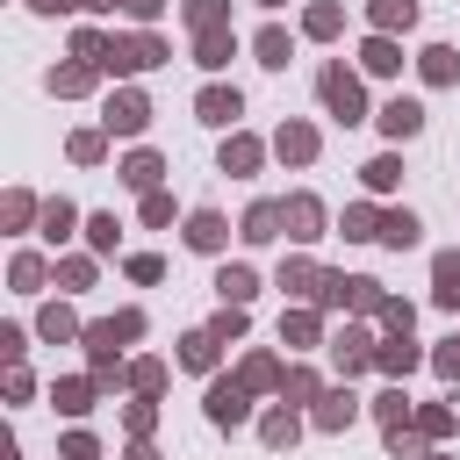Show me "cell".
<instances>
[{
  "mask_svg": "<svg viewBox=\"0 0 460 460\" xmlns=\"http://www.w3.org/2000/svg\"><path fill=\"white\" fill-rule=\"evenodd\" d=\"M165 65H172V36L165 29H115L108 22V58H101L108 79H151Z\"/></svg>",
  "mask_w": 460,
  "mask_h": 460,
  "instance_id": "obj_1",
  "label": "cell"
},
{
  "mask_svg": "<svg viewBox=\"0 0 460 460\" xmlns=\"http://www.w3.org/2000/svg\"><path fill=\"white\" fill-rule=\"evenodd\" d=\"M316 108H323L338 129H359V122H374L367 72H359V65H345V58H323V65H316Z\"/></svg>",
  "mask_w": 460,
  "mask_h": 460,
  "instance_id": "obj_2",
  "label": "cell"
},
{
  "mask_svg": "<svg viewBox=\"0 0 460 460\" xmlns=\"http://www.w3.org/2000/svg\"><path fill=\"white\" fill-rule=\"evenodd\" d=\"M201 424H208V431H244V424H259V395L237 381V367H223V374L201 381Z\"/></svg>",
  "mask_w": 460,
  "mask_h": 460,
  "instance_id": "obj_3",
  "label": "cell"
},
{
  "mask_svg": "<svg viewBox=\"0 0 460 460\" xmlns=\"http://www.w3.org/2000/svg\"><path fill=\"white\" fill-rule=\"evenodd\" d=\"M374 345H381V323L374 316H338L331 323V381H359V374H374Z\"/></svg>",
  "mask_w": 460,
  "mask_h": 460,
  "instance_id": "obj_4",
  "label": "cell"
},
{
  "mask_svg": "<svg viewBox=\"0 0 460 460\" xmlns=\"http://www.w3.org/2000/svg\"><path fill=\"white\" fill-rule=\"evenodd\" d=\"M151 115H158V108H151V93H144L137 79H115V86L101 93V129H108L115 144H144V137H151Z\"/></svg>",
  "mask_w": 460,
  "mask_h": 460,
  "instance_id": "obj_5",
  "label": "cell"
},
{
  "mask_svg": "<svg viewBox=\"0 0 460 460\" xmlns=\"http://www.w3.org/2000/svg\"><path fill=\"white\" fill-rule=\"evenodd\" d=\"M280 223H288V244H323V237H338V216H331V201L316 194V187H288L280 194Z\"/></svg>",
  "mask_w": 460,
  "mask_h": 460,
  "instance_id": "obj_6",
  "label": "cell"
},
{
  "mask_svg": "<svg viewBox=\"0 0 460 460\" xmlns=\"http://www.w3.org/2000/svg\"><path fill=\"white\" fill-rule=\"evenodd\" d=\"M266 158H273V137H259V129H223V144H216V172L223 180H259L266 172Z\"/></svg>",
  "mask_w": 460,
  "mask_h": 460,
  "instance_id": "obj_7",
  "label": "cell"
},
{
  "mask_svg": "<svg viewBox=\"0 0 460 460\" xmlns=\"http://www.w3.org/2000/svg\"><path fill=\"white\" fill-rule=\"evenodd\" d=\"M230 237H237V223H230L223 208H208V201H194V208L180 216V244H187L194 259H230Z\"/></svg>",
  "mask_w": 460,
  "mask_h": 460,
  "instance_id": "obj_8",
  "label": "cell"
},
{
  "mask_svg": "<svg viewBox=\"0 0 460 460\" xmlns=\"http://www.w3.org/2000/svg\"><path fill=\"white\" fill-rule=\"evenodd\" d=\"M273 338H280L295 359H309V352H323V345H331V316H323L316 302H280V323H273Z\"/></svg>",
  "mask_w": 460,
  "mask_h": 460,
  "instance_id": "obj_9",
  "label": "cell"
},
{
  "mask_svg": "<svg viewBox=\"0 0 460 460\" xmlns=\"http://www.w3.org/2000/svg\"><path fill=\"white\" fill-rule=\"evenodd\" d=\"M359 417H367V395H359L352 381H331V388L309 402V431H316V438H345Z\"/></svg>",
  "mask_w": 460,
  "mask_h": 460,
  "instance_id": "obj_10",
  "label": "cell"
},
{
  "mask_svg": "<svg viewBox=\"0 0 460 460\" xmlns=\"http://www.w3.org/2000/svg\"><path fill=\"white\" fill-rule=\"evenodd\" d=\"M273 158H280L288 172H309V165L323 158V129H316L309 115H280V122H273Z\"/></svg>",
  "mask_w": 460,
  "mask_h": 460,
  "instance_id": "obj_11",
  "label": "cell"
},
{
  "mask_svg": "<svg viewBox=\"0 0 460 460\" xmlns=\"http://www.w3.org/2000/svg\"><path fill=\"white\" fill-rule=\"evenodd\" d=\"M58 288V252L50 244H14L7 252V295H50Z\"/></svg>",
  "mask_w": 460,
  "mask_h": 460,
  "instance_id": "obj_12",
  "label": "cell"
},
{
  "mask_svg": "<svg viewBox=\"0 0 460 460\" xmlns=\"http://www.w3.org/2000/svg\"><path fill=\"white\" fill-rule=\"evenodd\" d=\"M273 288H280V302H316V288H323V259H316L309 244H288L280 266H273Z\"/></svg>",
  "mask_w": 460,
  "mask_h": 460,
  "instance_id": "obj_13",
  "label": "cell"
},
{
  "mask_svg": "<svg viewBox=\"0 0 460 460\" xmlns=\"http://www.w3.org/2000/svg\"><path fill=\"white\" fill-rule=\"evenodd\" d=\"M43 395H50V410H58L65 424H86V417L108 402V388H101L93 374H50V388H43Z\"/></svg>",
  "mask_w": 460,
  "mask_h": 460,
  "instance_id": "obj_14",
  "label": "cell"
},
{
  "mask_svg": "<svg viewBox=\"0 0 460 460\" xmlns=\"http://www.w3.org/2000/svg\"><path fill=\"white\" fill-rule=\"evenodd\" d=\"M194 122L216 129V137L237 129V122H244V93H237L230 79H201V86H194Z\"/></svg>",
  "mask_w": 460,
  "mask_h": 460,
  "instance_id": "obj_15",
  "label": "cell"
},
{
  "mask_svg": "<svg viewBox=\"0 0 460 460\" xmlns=\"http://www.w3.org/2000/svg\"><path fill=\"white\" fill-rule=\"evenodd\" d=\"M237 381H244L259 402H273L280 381H288V352H280V345H244V352H237Z\"/></svg>",
  "mask_w": 460,
  "mask_h": 460,
  "instance_id": "obj_16",
  "label": "cell"
},
{
  "mask_svg": "<svg viewBox=\"0 0 460 460\" xmlns=\"http://www.w3.org/2000/svg\"><path fill=\"white\" fill-rule=\"evenodd\" d=\"M244 43H252V65H259V72H288V65H295V43H302V29H288L280 14H266V22H259Z\"/></svg>",
  "mask_w": 460,
  "mask_h": 460,
  "instance_id": "obj_17",
  "label": "cell"
},
{
  "mask_svg": "<svg viewBox=\"0 0 460 460\" xmlns=\"http://www.w3.org/2000/svg\"><path fill=\"white\" fill-rule=\"evenodd\" d=\"M237 50H252V43L237 36V22H230V29H201V36H187V65H194V72H208V79H223Z\"/></svg>",
  "mask_w": 460,
  "mask_h": 460,
  "instance_id": "obj_18",
  "label": "cell"
},
{
  "mask_svg": "<svg viewBox=\"0 0 460 460\" xmlns=\"http://www.w3.org/2000/svg\"><path fill=\"white\" fill-rule=\"evenodd\" d=\"M101 86H108V72L86 65V58H58V65L43 72V93H50V101H93Z\"/></svg>",
  "mask_w": 460,
  "mask_h": 460,
  "instance_id": "obj_19",
  "label": "cell"
},
{
  "mask_svg": "<svg viewBox=\"0 0 460 460\" xmlns=\"http://www.w3.org/2000/svg\"><path fill=\"white\" fill-rule=\"evenodd\" d=\"M424 122H431V108H424L417 93H388V101L374 108V129H381L388 144H417V137H424Z\"/></svg>",
  "mask_w": 460,
  "mask_h": 460,
  "instance_id": "obj_20",
  "label": "cell"
},
{
  "mask_svg": "<svg viewBox=\"0 0 460 460\" xmlns=\"http://www.w3.org/2000/svg\"><path fill=\"white\" fill-rule=\"evenodd\" d=\"M165 151L158 144H129L122 158H115V187H129V194H151V187H165Z\"/></svg>",
  "mask_w": 460,
  "mask_h": 460,
  "instance_id": "obj_21",
  "label": "cell"
},
{
  "mask_svg": "<svg viewBox=\"0 0 460 460\" xmlns=\"http://www.w3.org/2000/svg\"><path fill=\"white\" fill-rule=\"evenodd\" d=\"M79 230H86V208H79L72 194H43V223H36V237H43L50 252H72Z\"/></svg>",
  "mask_w": 460,
  "mask_h": 460,
  "instance_id": "obj_22",
  "label": "cell"
},
{
  "mask_svg": "<svg viewBox=\"0 0 460 460\" xmlns=\"http://www.w3.org/2000/svg\"><path fill=\"white\" fill-rule=\"evenodd\" d=\"M280 237H288V223H280V194L244 201V216H237V244H244V252H266V244H280Z\"/></svg>",
  "mask_w": 460,
  "mask_h": 460,
  "instance_id": "obj_23",
  "label": "cell"
},
{
  "mask_svg": "<svg viewBox=\"0 0 460 460\" xmlns=\"http://www.w3.org/2000/svg\"><path fill=\"white\" fill-rule=\"evenodd\" d=\"M86 316H79V295H43L36 302V338L43 345H79Z\"/></svg>",
  "mask_w": 460,
  "mask_h": 460,
  "instance_id": "obj_24",
  "label": "cell"
},
{
  "mask_svg": "<svg viewBox=\"0 0 460 460\" xmlns=\"http://www.w3.org/2000/svg\"><path fill=\"white\" fill-rule=\"evenodd\" d=\"M223 352H230V345H216V331H208V323H194V331H180L172 367H180V374H194V381H208V374H223Z\"/></svg>",
  "mask_w": 460,
  "mask_h": 460,
  "instance_id": "obj_25",
  "label": "cell"
},
{
  "mask_svg": "<svg viewBox=\"0 0 460 460\" xmlns=\"http://www.w3.org/2000/svg\"><path fill=\"white\" fill-rule=\"evenodd\" d=\"M252 431H259V446H266V453H295V446H302V431H309V410H295V402H266Z\"/></svg>",
  "mask_w": 460,
  "mask_h": 460,
  "instance_id": "obj_26",
  "label": "cell"
},
{
  "mask_svg": "<svg viewBox=\"0 0 460 460\" xmlns=\"http://www.w3.org/2000/svg\"><path fill=\"white\" fill-rule=\"evenodd\" d=\"M352 65H359L367 79H402V65H410V58H402V36L367 29V36H359V50H352Z\"/></svg>",
  "mask_w": 460,
  "mask_h": 460,
  "instance_id": "obj_27",
  "label": "cell"
},
{
  "mask_svg": "<svg viewBox=\"0 0 460 460\" xmlns=\"http://www.w3.org/2000/svg\"><path fill=\"white\" fill-rule=\"evenodd\" d=\"M36 223H43V194L14 180V187L0 194V237H14V244H22V237H36Z\"/></svg>",
  "mask_w": 460,
  "mask_h": 460,
  "instance_id": "obj_28",
  "label": "cell"
},
{
  "mask_svg": "<svg viewBox=\"0 0 460 460\" xmlns=\"http://www.w3.org/2000/svg\"><path fill=\"white\" fill-rule=\"evenodd\" d=\"M417 367H431V345H417V331H410V338H381V345H374V374H381V381H410Z\"/></svg>",
  "mask_w": 460,
  "mask_h": 460,
  "instance_id": "obj_29",
  "label": "cell"
},
{
  "mask_svg": "<svg viewBox=\"0 0 460 460\" xmlns=\"http://www.w3.org/2000/svg\"><path fill=\"white\" fill-rule=\"evenodd\" d=\"M410 72H417V86L446 93V86H460V50L453 43H417L410 50Z\"/></svg>",
  "mask_w": 460,
  "mask_h": 460,
  "instance_id": "obj_30",
  "label": "cell"
},
{
  "mask_svg": "<svg viewBox=\"0 0 460 460\" xmlns=\"http://www.w3.org/2000/svg\"><path fill=\"white\" fill-rule=\"evenodd\" d=\"M208 288H216V302H244V309H252L266 280H259V266H252V259H216Z\"/></svg>",
  "mask_w": 460,
  "mask_h": 460,
  "instance_id": "obj_31",
  "label": "cell"
},
{
  "mask_svg": "<svg viewBox=\"0 0 460 460\" xmlns=\"http://www.w3.org/2000/svg\"><path fill=\"white\" fill-rule=\"evenodd\" d=\"M367 417H374L381 431H402V424H417V395H410V381H381V388L367 395Z\"/></svg>",
  "mask_w": 460,
  "mask_h": 460,
  "instance_id": "obj_32",
  "label": "cell"
},
{
  "mask_svg": "<svg viewBox=\"0 0 460 460\" xmlns=\"http://www.w3.org/2000/svg\"><path fill=\"white\" fill-rule=\"evenodd\" d=\"M359 194H374V201H395L402 194V144H388V151H374L359 165Z\"/></svg>",
  "mask_w": 460,
  "mask_h": 460,
  "instance_id": "obj_33",
  "label": "cell"
},
{
  "mask_svg": "<svg viewBox=\"0 0 460 460\" xmlns=\"http://www.w3.org/2000/svg\"><path fill=\"white\" fill-rule=\"evenodd\" d=\"M101 252H86V244H72V252H58V295H93L101 288Z\"/></svg>",
  "mask_w": 460,
  "mask_h": 460,
  "instance_id": "obj_34",
  "label": "cell"
},
{
  "mask_svg": "<svg viewBox=\"0 0 460 460\" xmlns=\"http://www.w3.org/2000/svg\"><path fill=\"white\" fill-rule=\"evenodd\" d=\"M295 29H302V43H338L345 36V0H302Z\"/></svg>",
  "mask_w": 460,
  "mask_h": 460,
  "instance_id": "obj_35",
  "label": "cell"
},
{
  "mask_svg": "<svg viewBox=\"0 0 460 460\" xmlns=\"http://www.w3.org/2000/svg\"><path fill=\"white\" fill-rule=\"evenodd\" d=\"M381 208H388V201H374V194L345 201V208H338V237H345V244H381Z\"/></svg>",
  "mask_w": 460,
  "mask_h": 460,
  "instance_id": "obj_36",
  "label": "cell"
},
{
  "mask_svg": "<svg viewBox=\"0 0 460 460\" xmlns=\"http://www.w3.org/2000/svg\"><path fill=\"white\" fill-rule=\"evenodd\" d=\"M424 244V216L410 201H388L381 208V252H417Z\"/></svg>",
  "mask_w": 460,
  "mask_h": 460,
  "instance_id": "obj_37",
  "label": "cell"
},
{
  "mask_svg": "<svg viewBox=\"0 0 460 460\" xmlns=\"http://www.w3.org/2000/svg\"><path fill=\"white\" fill-rule=\"evenodd\" d=\"M359 22L381 29V36H410V29L424 22V7H417V0H359Z\"/></svg>",
  "mask_w": 460,
  "mask_h": 460,
  "instance_id": "obj_38",
  "label": "cell"
},
{
  "mask_svg": "<svg viewBox=\"0 0 460 460\" xmlns=\"http://www.w3.org/2000/svg\"><path fill=\"white\" fill-rule=\"evenodd\" d=\"M65 158H72L79 172H93V165H108V158H115V137H108L101 122H79V129L65 137Z\"/></svg>",
  "mask_w": 460,
  "mask_h": 460,
  "instance_id": "obj_39",
  "label": "cell"
},
{
  "mask_svg": "<svg viewBox=\"0 0 460 460\" xmlns=\"http://www.w3.org/2000/svg\"><path fill=\"white\" fill-rule=\"evenodd\" d=\"M323 388H331V381H323V367H316V359H295V352H288V381H280V395H273V402H295V410H309V402H316Z\"/></svg>",
  "mask_w": 460,
  "mask_h": 460,
  "instance_id": "obj_40",
  "label": "cell"
},
{
  "mask_svg": "<svg viewBox=\"0 0 460 460\" xmlns=\"http://www.w3.org/2000/svg\"><path fill=\"white\" fill-rule=\"evenodd\" d=\"M417 431H424L431 446H453V431H460V388H453V395L417 402Z\"/></svg>",
  "mask_w": 460,
  "mask_h": 460,
  "instance_id": "obj_41",
  "label": "cell"
},
{
  "mask_svg": "<svg viewBox=\"0 0 460 460\" xmlns=\"http://www.w3.org/2000/svg\"><path fill=\"white\" fill-rule=\"evenodd\" d=\"M431 309H446V316H460V244H446V252H431Z\"/></svg>",
  "mask_w": 460,
  "mask_h": 460,
  "instance_id": "obj_42",
  "label": "cell"
},
{
  "mask_svg": "<svg viewBox=\"0 0 460 460\" xmlns=\"http://www.w3.org/2000/svg\"><path fill=\"white\" fill-rule=\"evenodd\" d=\"M79 244H86V252H101V259H122V216H115V208H86Z\"/></svg>",
  "mask_w": 460,
  "mask_h": 460,
  "instance_id": "obj_43",
  "label": "cell"
},
{
  "mask_svg": "<svg viewBox=\"0 0 460 460\" xmlns=\"http://www.w3.org/2000/svg\"><path fill=\"white\" fill-rule=\"evenodd\" d=\"M122 438H158V417H165V395H129L122 410Z\"/></svg>",
  "mask_w": 460,
  "mask_h": 460,
  "instance_id": "obj_44",
  "label": "cell"
},
{
  "mask_svg": "<svg viewBox=\"0 0 460 460\" xmlns=\"http://www.w3.org/2000/svg\"><path fill=\"white\" fill-rule=\"evenodd\" d=\"M165 388H172V359L137 352V359H129V395H165Z\"/></svg>",
  "mask_w": 460,
  "mask_h": 460,
  "instance_id": "obj_45",
  "label": "cell"
},
{
  "mask_svg": "<svg viewBox=\"0 0 460 460\" xmlns=\"http://www.w3.org/2000/svg\"><path fill=\"white\" fill-rule=\"evenodd\" d=\"M180 216H187V208L172 201V187H151V194H137V223H144V230H172Z\"/></svg>",
  "mask_w": 460,
  "mask_h": 460,
  "instance_id": "obj_46",
  "label": "cell"
},
{
  "mask_svg": "<svg viewBox=\"0 0 460 460\" xmlns=\"http://www.w3.org/2000/svg\"><path fill=\"white\" fill-rule=\"evenodd\" d=\"M208 331H216V345H244L252 338V309L244 302H216L208 309Z\"/></svg>",
  "mask_w": 460,
  "mask_h": 460,
  "instance_id": "obj_47",
  "label": "cell"
},
{
  "mask_svg": "<svg viewBox=\"0 0 460 460\" xmlns=\"http://www.w3.org/2000/svg\"><path fill=\"white\" fill-rule=\"evenodd\" d=\"M58 460H108V438L93 424H65L58 431Z\"/></svg>",
  "mask_w": 460,
  "mask_h": 460,
  "instance_id": "obj_48",
  "label": "cell"
},
{
  "mask_svg": "<svg viewBox=\"0 0 460 460\" xmlns=\"http://www.w3.org/2000/svg\"><path fill=\"white\" fill-rule=\"evenodd\" d=\"M180 29L201 36V29H230V0H180Z\"/></svg>",
  "mask_w": 460,
  "mask_h": 460,
  "instance_id": "obj_49",
  "label": "cell"
},
{
  "mask_svg": "<svg viewBox=\"0 0 460 460\" xmlns=\"http://www.w3.org/2000/svg\"><path fill=\"white\" fill-rule=\"evenodd\" d=\"M65 58H86V65H101V58H108V22H72V43H65Z\"/></svg>",
  "mask_w": 460,
  "mask_h": 460,
  "instance_id": "obj_50",
  "label": "cell"
},
{
  "mask_svg": "<svg viewBox=\"0 0 460 460\" xmlns=\"http://www.w3.org/2000/svg\"><path fill=\"white\" fill-rule=\"evenodd\" d=\"M374 323H381V338H410V331H417V302H410V295H388V302L374 309Z\"/></svg>",
  "mask_w": 460,
  "mask_h": 460,
  "instance_id": "obj_51",
  "label": "cell"
},
{
  "mask_svg": "<svg viewBox=\"0 0 460 460\" xmlns=\"http://www.w3.org/2000/svg\"><path fill=\"white\" fill-rule=\"evenodd\" d=\"M115 266H122V280H137V288H158V280H165V252H122Z\"/></svg>",
  "mask_w": 460,
  "mask_h": 460,
  "instance_id": "obj_52",
  "label": "cell"
},
{
  "mask_svg": "<svg viewBox=\"0 0 460 460\" xmlns=\"http://www.w3.org/2000/svg\"><path fill=\"white\" fill-rule=\"evenodd\" d=\"M0 395H7V402H14V410H29V402H36V395H43V381H36V374H29V359H14V367H7V374H0Z\"/></svg>",
  "mask_w": 460,
  "mask_h": 460,
  "instance_id": "obj_53",
  "label": "cell"
},
{
  "mask_svg": "<svg viewBox=\"0 0 460 460\" xmlns=\"http://www.w3.org/2000/svg\"><path fill=\"white\" fill-rule=\"evenodd\" d=\"M431 374H438L446 388H460V331H446V338L431 345Z\"/></svg>",
  "mask_w": 460,
  "mask_h": 460,
  "instance_id": "obj_54",
  "label": "cell"
},
{
  "mask_svg": "<svg viewBox=\"0 0 460 460\" xmlns=\"http://www.w3.org/2000/svg\"><path fill=\"white\" fill-rule=\"evenodd\" d=\"M108 323H115V338H122V345H137V338H144V331H151V316H144V309H137V302H122V309H115V316H108Z\"/></svg>",
  "mask_w": 460,
  "mask_h": 460,
  "instance_id": "obj_55",
  "label": "cell"
},
{
  "mask_svg": "<svg viewBox=\"0 0 460 460\" xmlns=\"http://www.w3.org/2000/svg\"><path fill=\"white\" fill-rule=\"evenodd\" d=\"M29 338H36V323H0V359H7V367L29 359Z\"/></svg>",
  "mask_w": 460,
  "mask_h": 460,
  "instance_id": "obj_56",
  "label": "cell"
},
{
  "mask_svg": "<svg viewBox=\"0 0 460 460\" xmlns=\"http://www.w3.org/2000/svg\"><path fill=\"white\" fill-rule=\"evenodd\" d=\"M165 7H172V0H122V22H129V29H158Z\"/></svg>",
  "mask_w": 460,
  "mask_h": 460,
  "instance_id": "obj_57",
  "label": "cell"
},
{
  "mask_svg": "<svg viewBox=\"0 0 460 460\" xmlns=\"http://www.w3.org/2000/svg\"><path fill=\"white\" fill-rule=\"evenodd\" d=\"M22 7H29L36 22H72V14H79V0H22Z\"/></svg>",
  "mask_w": 460,
  "mask_h": 460,
  "instance_id": "obj_58",
  "label": "cell"
},
{
  "mask_svg": "<svg viewBox=\"0 0 460 460\" xmlns=\"http://www.w3.org/2000/svg\"><path fill=\"white\" fill-rule=\"evenodd\" d=\"M122 460H165L158 438H122Z\"/></svg>",
  "mask_w": 460,
  "mask_h": 460,
  "instance_id": "obj_59",
  "label": "cell"
},
{
  "mask_svg": "<svg viewBox=\"0 0 460 460\" xmlns=\"http://www.w3.org/2000/svg\"><path fill=\"white\" fill-rule=\"evenodd\" d=\"M79 14H86V22H115V14H122V0H79Z\"/></svg>",
  "mask_w": 460,
  "mask_h": 460,
  "instance_id": "obj_60",
  "label": "cell"
},
{
  "mask_svg": "<svg viewBox=\"0 0 460 460\" xmlns=\"http://www.w3.org/2000/svg\"><path fill=\"white\" fill-rule=\"evenodd\" d=\"M252 7H259V14H280V7H288V0H252Z\"/></svg>",
  "mask_w": 460,
  "mask_h": 460,
  "instance_id": "obj_61",
  "label": "cell"
},
{
  "mask_svg": "<svg viewBox=\"0 0 460 460\" xmlns=\"http://www.w3.org/2000/svg\"><path fill=\"white\" fill-rule=\"evenodd\" d=\"M424 460H460V453H453V446H431V453H424Z\"/></svg>",
  "mask_w": 460,
  "mask_h": 460,
  "instance_id": "obj_62",
  "label": "cell"
}]
</instances>
